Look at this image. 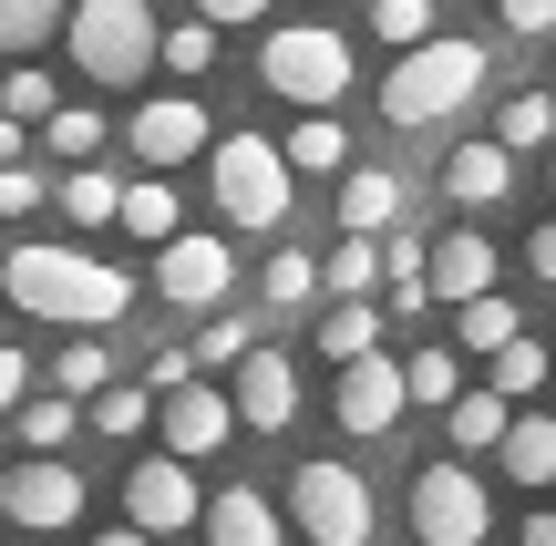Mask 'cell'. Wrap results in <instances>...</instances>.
Wrapping results in <instances>:
<instances>
[{"mask_svg":"<svg viewBox=\"0 0 556 546\" xmlns=\"http://www.w3.org/2000/svg\"><path fill=\"white\" fill-rule=\"evenodd\" d=\"M11 300L62 330H114L135 309V279L114 258H83V247H11Z\"/></svg>","mask_w":556,"mask_h":546,"instance_id":"obj_1","label":"cell"},{"mask_svg":"<svg viewBox=\"0 0 556 546\" xmlns=\"http://www.w3.org/2000/svg\"><path fill=\"white\" fill-rule=\"evenodd\" d=\"M475 93H484V41H464V31H433V41H413V52H392L381 114H392L402 135H422V124L464 114Z\"/></svg>","mask_w":556,"mask_h":546,"instance_id":"obj_2","label":"cell"},{"mask_svg":"<svg viewBox=\"0 0 556 546\" xmlns=\"http://www.w3.org/2000/svg\"><path fill=\"white\" fill-rule=\"evenodd\" d=\"M83 82H144L165 62V21L144 0H73V31H62Z\"/></svg>","mask_w":556,"mask_h":546,"instance_id":"obj_3","label":"cell"},{"mask_svg":"<svg viewBox=\"0 0 556 546\" xmlns=\"http://www.w3.org/2000/svg\"><path fill=\"white\" fill-rule=\"evenodd\" d=\"M258 82L278 103H299V114H330V103L351 93V41L319 31V21H289V31L258 41Z\"/></svg>","mask_w":556,"mask_h":546,"instance_id":"obj_4","label":"cell"},{"mask_svg":"<svg viewBox=\"0 0 556 546\" xmlns=\"http://www.w3.org/2000/svg\"><path fill=\"white\" fill-rule=\"evenodd\" d=\"M206 176H217V206H227V227H278V217H289V186H299V165H289V144H268V135H227Z\"/></svg>","mask_w":556,"mask_h":546,"instance_id":"obj_5","label":"cell"},{"mask_svg":"<svg viewBox=\"0 0 556 546\" xmlns=\"http://www.w3.org/2000/svg\"><path fill=\"white\" fill-rule=\"evenodd\" d=\"M289 516H299L309 546H371V485L351 465H330V454L289 474Z\"/></svg>","mask_w":556,"mask_h":546,"instance_id":"obj_6","label":"cell"},{"mask_svg":"<svg viewBox=\"0 0 556 546\" xmlns=\"http://www.w3.org/2000/svg\"><path fill=\"white\" fill-rule=\"evenodd\" d=\"M495 526V495L475 485V465H422L413 474V536L422 546H484Z\"/></svg>","mask_w":556,"mask_h":546,"instance_id":"obj_7","label":"cell"},{"mask_svg":"<svg viewBox=\"0 0 556 546\" xmlns=\"http://www.w3.org/2000/svg\"><path fill=\"white\" fill-rule=\"evenodd\" d=\"M124 526H144V536L206 526V495H197V474H186V454H144V465L124 474Z\"/></svg>","mask_w":556,"mask_h":546,"instance_id":"obj_8","label":"cell"},{"mask_svg":"<svg viewBox=\"0 0 556 546\" xmlns=\"http://www.w3.org/2000/svg\"><path fill=\"white\" fill-rule=\"evenodd\" d=\"M0 516L11 526H73L83 516V474H73V454H21L11 474H0Z\"/></svg>","mask_w":556,"mask_h":546,"instance_id":"obj_9","label":"cell"},{"mask_svg":"<svg viewBox=\"0 0 556 546\" xmlns=\"http://www.w3.org/2000/svg\"><path fill=\"white\" fill-rule=\"evenodd\" d=\"M227 279H238V247L206 238V227H186V238L155 247V300H176V309H217Z\"/></svg>","mask_w":556,"mask_h":546,"instance_id":"obj_10","label":"cell"},{"mask_svg":"<svg viewBox=\"0 0 556 546\" xmlns=\"http://www.w3.org/2000/svg\"><path fill=\"white\" fill-rule=\"evenodd\" d=\"M330 412H340V433H392L402 412H413V371H402L392 351H371V361H340Z\"/></svg>","mask_w":556,"mask_h":546,"instance_id":"obj_11","label":"cell"},{"mask_svg":"<svg viewBox=\"0 0 556 546\" xmlns=\"http://www.w3.org/2000/svg\"><path fill=\"white\" fill-rule=\"evenodd\" d=\"M124 144H135L144 165H186V155H217V124H206L197 93H155L135 124H124Z\"/></svg>","mask_w":556,"mask_h":546,"instance_id":"obj_12","label":"cell"},{"mask_svg":"<svg viewBox=\"0 0 556 546\" xmlns=\"http://www.w3.org/2000/svg\"><path fill=\"white\" fill-rule=\"evenodd\" d=\"M227 423H238V392H206V382H186V392H165V412H155V433H165V454H217L227 444Z\"/></svg>","mask_w":556,"mask_h":546,"instance_id":"obj_13","label":"cell"},{"mask_svg":"<svg viewBox=\"0 0 556 546\" xmlns=\"http://www.w3.org/2000/svg\"><path fill=\"white\" fill-rule=\"evenodd\" d=\"M289 412H299V361L289 351H248L238 361V423L248 433H289Z\"/></svg>","mask_w":556,"mask_h":546,"instance_id":"obj_14","label":"cell"},{"mask_svg":"<svg viewBox=\"0 0 556 546\" xmlns=\"http://www.w3.org/2000/svg\"><path fill=\"white\" fill-rule=\"evenodd\" d=\"M495 289V238L484 227H454V238H433V300H484Z\"/></svg>","mask_w":556,"mask_h":546,"instance_id":"obj_15","label":"cell"},{"mask_svg":"<svg viewBox=\"0 0 556 546\" xmlns=\"http://www.w3.org/2000/svg\"><path fill=\"white\" fill-rule=\"evenodd\" d=\"M505 186H516V144H454V155H443V196H454L464 217L495 206Z\"/></svg>","mask_w":556,"mask_h":546,"instance_id":"obj_16","label":"cell"},{"mask_svg":"<svg viewBox=\"0 0 556 546\" xmlns=\"http://www.w3.org/2000/svg\"><path fill=\"white\" fill-rule=\"evenodd\" d=\"M340 227H351V238L402 227V176L392 165H351V176H340Z\"/></svg>","mask_w":556,"mask_h":546,"instance_id":"obj_17","label":"cell"},{"mask_svg":"<svg viewBox=\"0 0 556 546\" xmlns=\"http://www.w3.org/2000/svg\"><path fill=\"white\" fill-rule=\"evenodd\" d=\"M206 546H278V506H268L258 485L206 495Z\"/></svg>","mask_w":556,"mask_h":546,"instance_id":"obj_18","label":"cell"},{"mask_svg":"<svg viewBox=\"0 0 556 546\" xmlns=\"http://www.w3.org/2000/svg\"><path fill=\"white\" fill-rule=\"evenodd\" d=\"M443 433H454V454H505V433H516V403L484 382V392H464V403L443 412Z\"/></svg>","mask_w":556,"mask_h":546,"instance_id":"obj_19","label":"cell"},{"mask_svg":"<svg viewBox=\"0 0 556 546\" xmlns=\"http://www.w3.org/2000/svg\"><path fill=\"white\" fill-rule=\"evenodd\" d=\"M505 474H516L526 495L556 485V412H516V433H505Z\"/></svg>","mask_w":556,"mask_h":546,"instance_id":"obj_20","label":"cell"},{"mask_svg":"<svg viewBox=\"0 0 556 546\" xmlns=\"http://www.w3.org/2000/svg\"><path fill=\"white\" fill-rule=\"evenodd\" d=\"M124 238H144V247H165V238H186V217H176V186H165V176H135V186H124Z\"/></svg>","mask_w":556,"mask_h":546,"instance_id":"obj_21","label":"cell"},{"mask_svg":"<svg viewBox=\"0 0 556 546\" xmlns=\"http://www.w3.org/2000/svg\"><path fill=\"white\" fill-rule=\"evenodd\" d=\"M62 31H73L62 0H0V52H11V62H31L41 41H62Z\"/></svg>","mask_w":556,"mask_h":546,"instance_id":"obj_22","label":"cell"},{"mask_svg":"<svg viewBox=\"0 0 556 546\" xmlns=\"http://www.w3.org/2000/svg\"><path fill=\"white\" fill-rule=\"evenodd\" d=\"M381 289H392L402 320H413V309H433V247H422V238H392V247H381Z\"/></svg>","mask_w":556,"mask_h":546,"instance_id":"obj_23","label":"cell"},{"mask_svg":"<svg viewBox=\"0 0 556 546\" xmlns=\"http://www.w3.org/2000/svg\"><path fill=\"white\" fill-rule=\"evenodd\" d=\"M289 165H299V176H351V135H340V114H299L289 124Z\"/></svg>","mask_w":556,"mask_h":546,"instance_id":"obj_24","label":"cell"},{"mask_svg":"<svg viewBox=\"0 0 556 546\" xmlns=\"http://www.w3.org/2000/svg\"><path fill=\"white\" fill-rule=\"evenodd\" d=\"M62 217H73V227H114V217H124V176L73 165V176H62Z\"/></svg>","mask_w":556,"mask_h":546,"instance_id":"obj_25","label":"cell"},{"mask_svg":"<svg viewBox=\"0 0 556 546\" xmlns=\"http://www.w3.org/2000/svg\"><path fill=\"white\" fill-rule=\"evenodd\" d=\"M319 351H330V361H371V351H381V309H371V300H330Z\"/></svg>","mask_w":556,"mask_h":546,"instance_id":"obj_26","label":"cell"},{"mask_svg":"<svg viewBox=\"0 0 556 546\" xmlns=\"http://www.w3.org/2000/svg\"><path fill=\"white\" fill-rule=\"evenodd\" d=\"M155 412H165L155 382H114V392H93V403H83V423H93V433H144Z\"/></svg>","mask_w":556,"mask_h":546,"instance_id":"obj_27","label":"cell"},{"mask_svg":"<svg viewBox=\"0 0 556 546\" xmlns=\"http://www.w3.org/2000/svg\"><path fill=\"white\" fill-rule=\"evenodd\" d=\"M454 330H464V351H484V361H495L505 341H526L516 300H495V289H484V300H464V309H454Z\"/></svg>","mask_w":556,"mask_h":546,"instance_id":"obj_28","label":"cell"},{"mask_svg":"<svg viewBox=\"0 0 556 546\" xmlns=\"http://www.w3.org/2000/svg\"><path fill=\"white\" fill-rule=\"evenodd\" d=\"M319 279H330V300H371L381 289V238H340L330 258H319Z\"/></svg>","mask_w":556,"mask_h":546,"instance_id":"obj_29","label":"cell"},{"mask_svg":"<svg viewBox=\"0 0 556 546\" xmlns=\"http://www.w3.org/2000/svg\"><path fill=\"white\" fill-rule=\"evenodd\" d=\"M52 392H73V403L114 392V361H103V341H93V330H83V341H62V361H52Z\"/></svg>","mask_w":556,"mask_h":546,"instance_id":"obj_30","label":"cell"},{"mask_svg":"<svg viewBox=\"0 0 556 546\" xmlns=\"http://www.w3.org/2000/svg\"><path fill=\"white\" fill-rule=\"evenodd\" d=\"M546 135H556V93H516V103L495 114V144H516V155H536Z\"/></svg>","mask_w":556,"mask_h":546,"instance_id":"obj_31","label":"cell"},{"mask_svg":"<svg viewBox=\"0 0 556 546\" xmlns=\"http://www.w3.org/2000/svg\"><path fill=\"white\" fill-rule=\"evenodd\" d=\"M41 144H52L62 165H93V155H103V114H83V103H62V114L41 124Z\"/></svg>","mask_w":556,"mask_h":546,"instance_id":"obj_32","label":"cell"},{"mask_svg":"<svg viewBox=\"0 0 556 546\" xmlns=\"http://www.w3.org/2000/svg\"><path fill=\"white\" fill-rule=\"evenodd\" d=\"M402 371H413V403H433V412L464 403V361H454V351H413Z\"/></svg>","mask_w":556,"mask_h":546,"instance_id":"obj_33","label":"cell"},{"mask_svg":"<svg viewBox=\"0 0 556 546\" xmlns=\"http://www.w3.org/2000/svg\"><path fill=\"white\" fill-rule=\"evenodd\" d=\"M0 114H21V124H52V114H62V93H52V73H41V62H21V73L0 82Z\"/></svg>","mask_w":556,"mask_h":546,"instance_id":"obj_34","label":"cell"},{"mask_svg":"<svg viewBox=\"0 0 556 546\" xmlns=\"http://www.w3.org/2000/svg\"><path fill=\"white\" fill-rule=\"evenodd\" d=\"M73 423H83V403H73V392H52V403L21 412V444H31V454H62V444H73Z\"/></svg>","mask_w":556,"mask_h":546,"instance_id":"obj_35","label":"cell"},{"mask_svg":"<svg viewBox=\"0 0 556 546\" xmlns=\"http://www.w3.org/2000/svg\"><path fill=\"white\" fill-rule=\"evenodd\" d=\"M546 371H556V351H536V341H505V351H495V392H505V403H526Z\"/></svg>","mask_w":556,"mask_h":546,"instance_id":"obj_36","label":"cell"},{"mask_svg":"<svg viewBox=\"0 0 556 546\" xmlns=\"http://www.w3.org/2000/svg\"><path fill=\"white\" fill-rule=\"evenodd\" d=\"M371 31L392 52H413V41H433V0H371Z\"/></svg>","mask_w":556,"mask_h":546,"instance_id":"obj_37","label":"cell"},{"mask_svg":"<svg viewBox=\"0 0 556 546\" xmlns=\"http://www.w3.org/2000/svg\"><path fill=\"white\" fill-rule=\"evenodd\" d=\"M206 62H217V21H176V31H165V73H186V82H197Z\"/></svg>","mask_w":556,"mask_h":546,"instance_id":"obj_38","label":"cell"},{"mask_svg":"<svg viewBox=\"0 0 556 546\" xmlns=\"http://www.w3.org/2000/svg\"><path fill=\"white\" fill-rule=\"evenodd\" d=\"M309 289H330V279L309 268V247H278V258H268V300H278V309H299Z\"/></svg>","mask_w":556,"mask_h":546,"instance_id":"obj_39","label":"cell"},{"mask_svg":"<svg viewBox=\"0 0 556 546\" xmlns=\"http://www.w3.org/2000/svg\"><path fill=\"white\" fill-rule=\"evenodd\" d=\"M248 351H258V341H248L238 320H217V330H197V361H206V371H238Z\"/></svg>","mask_w":556,"mask_h":546,"instance_id":"obj_40","label":"cell"},{"mask_svg":"<svg viewBox=\"0 0 556 546\" xmlns=\"http://www.w3.org/2000/svg\"><path fill=\"white\" fill-rule=\"evenodd\" d=\"M197 371H206V361H197V351H176V341H165V351H155V361H144V382H155V392H186V382H197Z\"/></svg>","mask_w":556,"mask_h":546,"instance_id":"obj_41","label":"cell"},{"mask_svg":"<svg viewBox=\"0 0 556 546\" xmlns=\"http://www.w3.org/2000/svg\"><path fill=\"white\" fill-rule=\"evenodd\" d=\"M31 206H41V176L31 165H0V217H31Z\"/></svg>","mask_w":556,"mask_h":546,"instance_id":"obj_42","label":"cell"},{"mask_svg":"<svg viewBox=\"0 0 556 546\" xmlns=\"http://www.w3.org/2000/svg\"><path fill=\"white\" fill-rule=\"evenodd\" d=\"M495 11H505V31H526V41L556 31V0H495Z\"/></svg>","mask_w":556,"mask_h":546,"instance_id":"obj_43","label":"cell"},{"mask_svg":"<svg viewBox=\"0 0 556 546\" xmlns=\"http://www.w3.org/2000/svg\"><path fill=\"white\" fill-rule=\"evenodd\" d=\"M197 21H217V31H248V21H268V0H197Z\"/></svg>","mask_w":556,"mask_h":546,"instance_id":"obj_44","label":"cell"},{"mask_svg":"<svg viewBox=\"0 0 556 546\" xmlns=\"http://www.w3.org/2000/svg\"><path fill=\"white\" fill-rule=\"evenodd\" d=\"M21 392H31V361H21V351H0V412H21Z\"/></svg>","mask_w":556,"mask_h":546,"instance_id":"obj_45","label":"cell"},{"mask_svg":"<svg viewBox=\"0 0 556 546\" xmlns=\"http://www.w3.org/2000/svg\"><path fill=\"white\" fill-rule=\"evenodd\" d=\"M526 268H536V279H546V289H556V217H546V227H536V238H526Z\"/></svg>","mask_w":556,"mask_h":546,"instance_id":"obj_46","label":"cell"},{"mask_svg":"<svg viewBox=\"0 0 556 546\" xmlns=\"http://www.w3.org/2000/svg\"><path fill=\"white\" fill-rule=\"evenodd\" d=\"M516 546H556V506H536V516H526V526H516Z\"/></svg>","mask_w":556,"mask_h":546,"instance_id":"obj_47","label":"cell"},{"mask_svg":"<svg viewBox=\"0 0 556 546\" xmlns=\"http://www.w3.org/2000/svg\"><path fill=\"white\" fill-rule=\"evenodd\" d=\"M0 165H21V114H0Z\"/></svg>","mask_w":556,"mask_h":546,"instance_id":"obj_48","label":"cell"},{"mask_svg":"<svg viewBox=\"0 0 556 546\" xmlns=\"http://www.w3.org/2000/svg\"><path fill=\"white\" fill-rule=\"evenodd\" d=\"M93 546H144V526H114V536H93Z\"/></svg>","mask_w":556,"mask_h":546,"instance_id":"obj_49","label":"cell"},{"mask_svg":"<svg viewBox=\"0 0 556 546\" xmlns=\"http://www.w3.org/2000/svg\"><path fill=\"white\" fill-rule=\"evenodd\" d=\"M0 289H11V268H0Z\"/></svg>","mask_w":556,"mask_h":546,"instance_id":"obj_50","label":"cell"},{"mask_svg":"<svg viewBox=\"0 0 556 546\" xmlns=\"http://www.w3.org/2000/svg\"><path fill=\"white\" fill-rule=\"evenodd\" d=\"M546 176H556V165H546Z\"/></svg>","mask_w":556,"mask_h":546,"instance_id":"obj_51","label":"cell"}]
</instances>
